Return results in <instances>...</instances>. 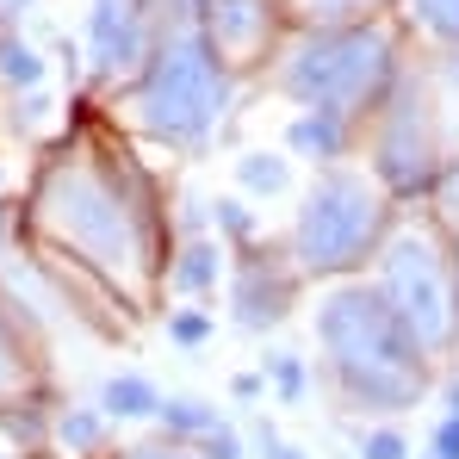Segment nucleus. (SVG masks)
Wrapping results in <instances>:
<instances>
[{"label": "nucleus", "instance_id": "obj_1", "mask_svg": "<svg viewBox=\"0 0 459 459\" xmlns=\"http://www.w3.org/2000/svg\"><path fill=\"white\" fill-rule=\"evenodd\" d=\"M31 224L44 242L69 248L87 273H100L112 292H131V305L155 280H168L161 212L150 180L131 161H112L100 150H69L63 161H50L31 193Z\"/></svg>", "mask_w": 459, "mask_h": 459}, {"label": "nucleus", "instance_id": "obj_2", "mask_svg": "<svg viewBox=\"0 0 459 459\" xmlns=\"http://www.w3.org/2000/svg\"><path fill=\"white\" fill-rule=\"evenodd\" d=\"M310 329L323 385L348 416H403L435 391V360L416 348V335L397 323L367 273L329 280Z\"/></svg>", "mask_w": 459, "mask_h": 459}, {"label": "nucleus", "instance_id": "obj_3", "mask_svg": "<svg viewBox=\"0 0 459 459\" xmlns=\"http://www.w3.org/2000/svg\"><path fill=\"white\" fill-rule=\"evenodd\" d=\"M397 69H403L397 31L385 19H354V25H299V38L280 44L267 81L299 112H335L348 125H367Z\"/></svg>", "mask_w": 459, "mask_h": 459}, {"label": "nucleus", "instance_id": "obj_4", "mask_svg": "<svg viewBox=\"0 0 459 459\" xmlns=\"http://www.w3.org/2000/svg\"><path fill=\"white\" fill-rule=\"evenodd\" d=\"M230 93H236V75L218 63V50L205 44V31L186 25V31L155 38L150 63L125 87V118H131V131H143L161 150L199 155L224 131Z\"/></svg>", "mask_w": 459, "mask_h": 459}, {"label": "nucleus", "instance_id": "obj_5", "mask_svg": "<svg viewBox=\"0 0 459 459\" xmlns=\"http://www.w3.org/2000/svg\"><path fill=\"white\" fill-rule=\"evenodd\" d=\"M391 224H397V205L379 186V174L335 161V168H316V180L305 186L286 248L305 267V280H354L373 267Z\"/></svg>", "mask_w": 459, "mask_h": 459}, {"label": "nucleus", "instance_id": "obj_6", "mask_svg": "<svg viewBox=\"0 0 459 459\" xmlns=\"http://www.w3.org/2000/svg\"><path fill=\"white\" fill-rule=\"evenodd\" d=\"M367 280L379 286V299L397 310V323L416 335V348L447 367L459 354V261L441 218H403L391 224L385 248L373 255Z\"/></svg>", "mask_w": 459, "mask_h": 459}, {"label": "nucleus", "instance_id": "obj_7", "mask_svg": "<svg viewBox=\"0 0 459 459\" xmlns=\"http://www.w3.org/2000/svg\"><path fill=\"white\" fill-rule=\"evenodd\" d=\"M367 137V168L379 174L391 199H429L441 168H447V143H441V118H435V87L422 69H397L385 87L379 112L360 125Z\"/></svg>", "mask_w": 459, "mask_h": 459}, {"label": "nucleus", "instance_id": "obj_8", "mask_svg": "<svg viewBox=\"0 0 459 459\" xmlns=\"http://www.w3.org/2000/svg\"><path fill=\"white\" fill-rule=\"evenodd\" d=\"M230 323L242 335H267L280 329L299 292H305V267L292 261V248H273V242H248V248H230Z\"/></svg>", "mask_w": 459, "mask_h": 459}, {"label": "nucleus", "instance_id": "obj_9", "mask_svg": "<svg viewBox=\"0 0 459 459\" xmlns=\"http://www.w3.org/2000/svg\"><path fill=\"white\" fill-rule=\"evenodd\" d=\"M286 0H199V31L230 75H248L286 44Z\"/></svg>", "mask_w": 459, "mask_h": 459}, {"label": "nucleus", "instance_id": "obj_10", "mask_svg": "<svg viewBox=\"0 0 459 459\" xmlns=\"http://www.w3.org/2000/svg\"><path fill=\"white\" fill-rule=\"evenodd\" d=\"M38 391H44L38 354H31V342H25V329H19V316H13L6 299H0V416H6V410H19V403H44Z\"/></svg>", "mask_w": 459, "mask_h": 459}, {"label": "nucleus", "instance_id": "obj_11", "mask_svg": "<svg viewBox=\"0 0 459 459\" xmlns=\"http://www.w3.org/2000/svg\"><path fill=\"white\" fill-rule=\"evenodd\" d=\"M230 267V242L224 236H186L174 255H168V292L174 299H205V292H218V280H224Z\"/></svg>", "mask_w": 459, "mask_h": 459}, {"label": "nucleus", "instance_id": "obj_12", "mask_svg": "<svg viewBox=\"0 0 459 459\" xmlns=\"http://www.w3.org/2000/svg\"><path fill=\"white\" fill-rule=\"evenodd\" d=\"M360 143V125H348V118H335V112H299L292 125H286V150L305 155L310 168H335V161H348Z\"/></svg>", "mask_w": 459, "mask_h": 459}, {"label": "nucleus", "instance_id": "obj_13", "mask_svg": "<svg viewBox=\"0 0 459 459\" xmlns=\"http://www.w3.org/2000/svg\"><path fill=\"white\" fill-rule=\"evenodd\" d=\"M218 422H224L218 403H205V397H193V391H174V397H161V410H155V429H161L168 441H186V447H199Z\"/></svg>", "mask_w": 459, "mask_h": 459}, {"label": "nucleus", "instance_id": "obj_14", "mask_svg": "<svg viewBox=\"0 0 459 459\" xmlns=\"http://www.w3.org/2000/svg\"><path fill=\"white\" fill-rule=\"evenodd\" d=\"M100 410H106L112 422H155L161 391H155L150 373H112V379L100 385Z\"/></svg>", "mask_w": 459, "mask_h": 459}, {"label": "nucleus", "instance_id": "obj_15", "mask_svg": "<svg viewBox=\"0 0 459 459\" xmlns=\"http://www.w3.org/2000/svg\"><path fill=\"white\" fill-rule=\"evenodd\" d=\"M106 429H112V416L100 410V403H69V410H56L50 416V441L63 447V454H100L106 447Z\"/></svg>", "mask_w": 459, "mask_h": 459}, {"label": "nucleus", "instance_id": "obj_16", "mask_svg": "<svg viewBox=\"0 0 459 459\" xmlns=\"http://www.w3.org/2000/svg\"><path fill=\"white\" fill-rule=\"evenodd\" d=\"M230 168H236V186H242L248 199H273V193L292 186V161L273 155V150H242Z\"/></svg>", "mask_w": 459, "mask_h": 459}, {"label": "nucleus", "instance_id": "obj_17", "mask_svg": "<svg viewBox=\"0 0 459 459\" xmlns=\"http://www.w3.org/2000/svg\"><path fill=\"white\" fill-rule=\"evenodd\" d=\"M397 6L416 25V38H429L435 50H459V0H397Z\"/></svg>", "mask_w": 459, "mask_h": 459}, {"label": "nucleus", "instance_id": "obj_18", "mask_svg": "<svg viewBox=\"0 0 459 459\" xmlns=\"http://www.w3.org/2000/svg\"><path fill=\"white\" fill-rule=\"evenodd\" d=\"M261 373H267L273 397H280L286 410H299V403L310 397V360L292 354V348H267V354H261Z\"/></svg>", "mask_w": 459, "mask_h": 459}, {"label": "nucleus", "instance_id": "obj_19", "mask_svg": "<svg viewBox=\"0 0 459 459\" xmlns=\"http://www.w3.org/2000/svg\"><path fill=\"white\" fill-rule=\"evenodd\" d=\"M391 0H286V13L299 25H354V19H379Z\"/></svg>", "mask_w": 459, "mask_h": 459}, {"label": "nucleus", "instance_id": "obj_20", "mask_svg": "<svg viewBox=\"0 0 459 459\" xmlns=\"http://www.w3.org/2000/svg\"><path fill=\"white\" fill-rule=\"evenodd\" d=\"M212 230L224 236L230 248H248V242H261V218H255L248 193H224V199H212Z\"/></svg>", "mask_w": 459, "mask_h": 459}, {"label": "nucleus", "instance_id": "obj_21", "mask_svg": "<svg viewBox=\"0 0 459 459\" xmlns=\"http://www.w3.org/2000/svg\"><path fill=\"white\" fill-rule=\"evenodd\" d=\"M0 81L13 93H38L44 87V56L25 44V38H0Z\"/></svg>", "mask_w": 459, "mask_h": 459}, {"label": "nucleus", "instance_id": "obj_22", "mask_svg": "<svg viewBox=\"0 0 459 459\" xmlns=\"http://www.w3.org/2000/svg\"><path fill=\"white\" fill-rule=\"evenodd\" d=\"M212 335H218V323H212L199 305H174V310H168V342H174L180 354H199Z\"/></svg>", "mask_w": 459, "mask_h": 459}, {"label": "nucleus", "instance_id": "obj_23", "mask_svg": "<svg viewBox=\"0 0 459 459\" xmlns=\"http://www.w3.org/2000/svg\"><path fill=\"white\" fill-rule=\"evenodd\" d=\"M354 459H416V447L397 422H373V429L354 435Z\"/></svg>", "mask_w": 459, "mask_h": 459}, {"label": "nucleus", "instance_id": "obj_24", "mask_svg": "<svg viewBox=\"0 0 459 459\" xmlns=\"http://www.w3.org/2000/svg\"><path fill=\"white\" fill-rule=\"evenodd\" d=\"M143 6H150L155 38H168V31H186V25H199V0H143Z\"/></svg>", "mask_w": 459, "mask_h": 459}, {"label": "nucleus", "instance_id": "obj_25", "mask_svg": "<svg viewBox=\"0 0 459 459\" xmlns=\"http://www.w3.org/2000/svg\"><path fill=\"white\" fill-rule=\"evenodd\" d=\"M199 459H248V454H242V435H236L230 422H218V429L199 441Z\"/></svg>", "mask_w": 459, "mask_h": 459}, {"label": "nucleus", "instance_id": "obj_26", "mask_svg": "<svg viewBox=\"0 0 459 459\" xmlns=\"http://www.w3.org/2000/svg\"><path fill=\"white\" fill-rule=\"evenodd\" d=\"M422 454L429 459H459V416H441V422H435V435H429Z\"/></svg>", "mask_w": 459, "mask_h": 459}, {"label": "nucleus", "instance_id": "obj_27", "mask_svg": "<svg viewBox=\"0 0 459 459\" xmlns=\"http://www.w3.org/2000/svg\"><path fill=\"white\" fill-rule=\"evenodd\" d=\"M125 459H199V447H186V441H143V447H125Z\"/></svg>", "mask_w": 459, "mask_h": 459}, {"label": "nucleus", "instance_id": "obj_28", "mask_svg": "<svg viewBox=\"0 0 459 459\" xmlns=\"http://www.w3.org/2000/svg\"><path fill=\"white\" fill-rule=\"evenodd\" d=\"M261 391H267V373H236V379H230V397H236V403H255Z\"/></svg>", "mask_w": 459, "mask_h": 459}, {"label": "nucleus", "instance_id": "obj_29", "mask_svg": "<svg viewBox=\"0 0 459 459\" xmlns=\"http://www.w3.org/2000/svg\"><path fill=\"white\" fill-rule=\"evenodd\" d=\"M441 75H447V87H459V50H441Z\"/></svg>", "mask_w": 459, "mask_h": 459}, {"label": "nucleus", "instance_id": "obj_30", "mask_svg": "<svg viewBox=\"0 0 459 459\" xmlns=\"http://www.w3.org/2000/svg\"><path fill=\"white\" fill-rule=\"evenodd\" d=\"M261 459H310V454H305V447H286V441H273V447H267Z\"/></svg>", "mask_w": 459, "mask_h": 459}, {"label": "nucleus", "instance_id": "obj_31", "mask_svg": "<svg viewBox=\"0 0 459 459\" xmlns=\"http://www.w3.org/2000/svg\"><path fill=\"white\" fill-rule=\"evenodd\" d=\"M441 403H447V416H459V379L441 385Z\"/></svg>", "mask_w": 459, "mask_h": 459}, {"label": "nucleus", "instance_id": "obj_32", "mask_svg": "<svg viewBox=\"0 0 459 459\" xmlns=\"http://www.w3.org/2000/svg\"><path fill=\"white\" fill-rule=\"evenodd\" d=\"M441 230H447V242H454V261H459V218H441Z\"/></svg>", "mask_w": 459, "mask_h": 459}, {"label": "nucleus", "instance_id": "obj_33", "mask_svg": "<svg viewBox=\"0 0 459 459\" xmlns=\"http://www.w3.org/2000/svg\"><path fill=\"white\" fill-rule=\"evenodd\" d=\"M25 6H31V0H0V13H6V19H19Z\"/></svg>", "mask_w": 459, "mask_h": 459}, {"label": "nucleus", "instance_id": "obj_34", "mask_svg": "<svg viewBox=\"0 0 459 459\" xmlns=\"http://www.w3.org/2000/svg\"><path fill=\"white\" fill-rule=\"evenodd\" d=\"M6 230H13V212L0 205V255H6Z\"/></svg>", "mask_w": 459, "mask_h": 459}, {"label": "nucleus", "instance_id": "obj_35", "mask_svg": "<svg viewBox=\"0 0 459 459\" xmlns=\"http://www.w3.org/2000/svg\"><path fill=\"white\" fill-rule=\"evenodd\" d=\"M0 38H6V13H0Z\"/></svg>", "mask_w": 459, "mask_h": 459}, {"label": "nucleus", "instance_id": "obj_36", "mask_svg": "<svg viewBox=\"0 0 459 459\" xmlns=\"http://www.w3.org/2000/svg\"><path fill=\"white\" fill-rule=\"evenodd\" d=\"M0 459H13V454H0Z\"/></svg>", "mask_w": 459, "mask_h": 459}, {"label": "nucleus", "instance_id": "obj_37", "mask_svg": "<svg viewBox=\"0 0 459 459\" xmlns=\"http://www.w3.org/2000/svg\"><path fill=\"white\" fill-rule=\"evenodd\" d=\"M342 459H354V454H342Z\"/></svg>", "mask_w": 459, "mask_h": 459}, {"label": "nucleus", "instance_id": "obj_38", "mask_svg": "<svg viewBox=\"0 0 459 459\" xmlns=\"http://www.w3.org/2000/svg\"><path fill=\"white\" fill-rule=\"evenodd\" d=\"M416 459H429V454H416Z\"/></svg>", "mask_w": 459, "mask_h": 459}]
</instances>
